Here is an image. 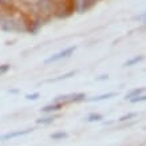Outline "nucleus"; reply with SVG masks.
Masks as SVG:
<instances>
[{
    "instance_id": "obj_1",
    "label": "nucleus",
    "mask_w": 146,
    "mask_h": 146,
    "mask_svg": "<svg viewBox=\"0 0 146 146\" xmlns=\"http://www.w3.org/2000/svg\"><path fill=\"white\" fill-rule=\"evenodd\" d=\"M75 50H76L75 46H72V47H68V48L63 50V51H60V52L55 54V55H52V56H50L48 59H46V63L48 64V63H51V62H56V60H59V59H63V58L70 56L71 54L75 51Z\"/></svg>"
},
{
    "instance_id": "obj_2",
    "label": "nucleus",
    "mask_w": 146,
    "mask_h": 146,
    "mask_svg": "<svg viewBox=\"0 0 146 146\" xmlns=\"http://www.w3.org/2000/svg\"><path fill=\"white\" fill-rule=\"evenodd\" d=\"M32 131V129H24V130H18V131H9L7 134H3L0 137V141H9V139H13V138L18 137H23V135H27Z\"/></svg>"
},
{
    "instance_id": "obj_3",
    "label": "nucleus",
    "mask_w": 146,
    "mask_h": 146,
    "mask_svg": "<svg viewBox=\"0 0 146 146\" xmlns=\"http://www.w3.org/2000/svg\"><path fill=\"white\" fill-rule=\"evenodd\" d=\"M63 106H64L63 103H51V105H47V106L43 107L42 111H43V113H52V111L60 110Z\"/></svg>"
},
{
    "instance_id": "obj_4",
    "label": "nucleus",
    "mask_w": 146,
    "mask_h": 146,
    "mask_svg": "<svg viewBox=\"0 0 146 146\" xmlns=\"http://www.w3.org/2000/svg\"><path fill=\"white\" fill-rule=\"evenodd\" d=\"M113 97H117V93H107V94H102V95H98V97H94V98H89L86 101L89 102H99V101H103V99H110Z\"/></svg>"
},
{
    "instance_id": "obj_5",
    "label": "nucleus",
    "mask_w": 146,
    "mask_h": 146,
    "mask_svg": "<svg viewBox=\"0 0 146 146\" xmlns=\"http://www.w3.org/2000/svg\"><path fill=\"white\" fill-rule=\"evenodd\" d=\"M83 101H86V94L78 93V94H72V97L70 98L68 103H76V102H83Z\"/></svg>"
},
{
    "instance_id": "obj_6",
    "label": "nucleus",
    "mask_w": 146,
    "mask_h": 146,
    "mask_svg": "<svg viewBox=\"0 0 146 146\" xmlns=\"http://www.w3.org/2000/svg\"><path fill=\"white\" fill-rule=\"evenodd\" d=\"M55 119H56V117L50 115V117H46V118H39V119H36V123L38 125H50V123H52Z\"/></svg>"
},
{
    "instance_id": "obj_7",
    "label": "nucleus",
    "mask_w": 146,
    "mask_h": 146,
    "mask_svg": "<svg viewBox=\"0 0 146 146\" xmlns=\"http://www.w3.org/2000/svg\"><path fill=\"white\" fill-rule=\"evenodd\" d=\"M143 93V87H139V89H134L131 90L129 94H126V99H131L134 97H138V95H141Z\"/></svg>"
},
{
    "instance_id": "obj_8",
    "label": "nucleus",
    "mask_w": 146,
    "mask_h": 146,
    "mask_svg": "<svg viewBox=\"0 0 146 146\" xmlns=\"http://www.w3.org/2000/svg\"><path fill=\"white\" fill-rule=\"evenodd\" d=\"M50 138H51V139H55V141L63 139V138H67V133L66 131H55V133L50 134Z\"/></svg>"
},
{
    "instance_id": "obj_9",
    "label": "nucleus",
    "mask_w": 146,
    "mask_h": 146,
    "mask_svg": "<svg viewBox=\"0 0 146 146\" xmlns=\"http://www.w3.org/2000/svg\"><path fill=\"white\" fill-rule=\"evenodd\" d=\"M101 119H103V117H102L101 114H97V113H91V114H89L87 118H86L87 122H95V121H101Z\"/></svg>"
},
{
    "instance_id": "obj_10",
    "label": "nucleus",
    "mask_w": 146,
    "mask_h": 146,
    "mask_svg": "<svg viewBox=\"0 0 146 146\" xmlns=\"http://www.w3.org/2000/svg\"><path fill=\"white\" fill-rule=\"evenodd\" d=\"M76 71H70V72H67V74H63V75L58 76V78H55V79H50L48 82H58V80H62V79H67V78H70V76L75 75Z\"/></svg>"
},
{
    "instance_id": "obj_11",
    "label": "nucleus",
    "mask_w": 146,
    "mask_h": 146,
    "mask_svg": "<svg viewBox=\"0 0 146 146\" xmlns=\"http://www.w3.org/2000/svg\"><path fill=\"white\" fill-rule=\"evenodd\" d=\"M142 59H143V56H142V55H139V56H134L133 59H130V60H127V62L125 63V66H133V64H135V63L141 62Z\"/></svg>"
},
{
    "instance_id": "obj_12",
    "label": "nucleus",
    "mask_w": 146,
    "mask_h": 146,
    "mask_svg": "<svg viewBox=\"0 0 146 146\" xmlns=\"http://www.w3.org/2000/svg\"><path fill=\"white\" fill-rule=\"evenodd\" d=\"M134 117H137V114L135 113H129V114H125V115H122L119 119V122H125V121H129V119H131V118H134Z\"/></svg>"
},
{
    "instance_id": "obj_13",
    "label": "nucleus",
    "mask_w": 146,
    "mask_h": 146,
    "mask_svg": "<svg viewBox=\"0 0 146 146\" xmlns=\"http://www.w3.org/2000/svg\"><path fill=\"white\" fill-rule=\"evenodd\" d=\"M146 99L145 95H138V97H134L131 99H129V101L131 102V103H138V102H143Z\"/></svg>"
},
{
    "instance_id": "obj_14",
    "label": "nucleus",
    "mask_w": 146,
    "mask_h": 146,
    "mask_svg": "<svg viewBox=\"0 0 146 146\" xmlns=\"http://www.w3.org/2000/svg\"><path fill=\"white\" fill-rule=\"evenodd\" d=\"M39 97H40L39 93H32V94H27L26 95V98L28 99V101H36Z\"/></svg>"
},
{
    "instance_id": "obj_15",
    "label": "nucleus",
    "mask_w": 146,
    "mask_h": 146,
    "mask_svg": "<svg viewBox=\"0 0 146 146\" xmlns=\"http://www.w3.org/2000/svg\"><path fill=\"white\" fill-rule=\"evenodd\" d=\"M9 70V64H0V75H3V74H5L7 71Z\"/></svg>"
},
{
    "instance_id": "obj_16",
    "label": "nucleus",
    "mask_w": 146,
    "mask_h": 146,
    "mask_svg": "<svg viewBox=\"0 0 146 146\" xmlns=\"http://www.w3.org/2000/svg\"><path fill=\"white\" fill-rule=\"evenodd\" d=\"M107 78H109V75H99L98 78H95L97 80H107Z\"/></svg>"
},
{
    "instance_id": "obj_17",
    "label": "nucleus",
    "mask_w": 146,
    "mask_h": 146,
    "mask_svg": "<svg viewBox=\"0 0 146 146\" xmlns=\"http://www.w3.org/2000/svg\"><path fill=\"white\" fill-rule=\"evenodd\" d=\"M9 93L11 94H19L20 91H19V90H9Z\"/></svg>"
}]
</instances>
